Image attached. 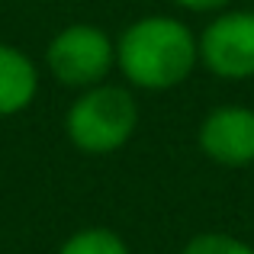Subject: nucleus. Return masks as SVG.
Instances as JSON below:
<instances>
[{
	"label": "nucleus",
	"instance_id": "1",
	"mask_svg": "<svg viewBox=\"0 0 254 254\" xmlns=\"http://www.w3.org/2000/svg\"><path fill=\"white\" fill-rule=\"evenodd\" d=\"M196 36L174 16H145L116 42V64L142 90H171L196 68Z\"/></svg>",
	"mask_w": 254,
	"mask_h": 254
},
{
	"label": "nucleus",
	"instance_id": "2",
	"mask_svg": "<svg viewBox=\"0 0 254 254\" xmlns=\"http://www.w3.org/2000/svg\"><path fill=\"white\" fill-rule=\"evenodd\" d=\"M138 126V103L126 87H87L64 116L71 145L87 155H110L123 148Z\"/></svg>",
	"mask_w": 254,
	"mask_h": 254
},
{
	"label": "nucleus",
	"instance_id": "3",
	"mask_svg": "<svg viewBox=\"0 0 254 254\" xmlns=\"http://www.w3.org/2000/svg\"><path fill=\"white\" fill-rule=\"evenodd\" d=\"M49 71L64 87H97L116 64V45L100 26L74 23L64 26L45 52Z\"/></svg>",
	"mask_w": 254,
	"mask_h": 254
},
{
	"label": "nucleus",
	"instance_id": "4",
	"mask_svg": "<svg viewBox=\"0 0 254 254\" xmlns=\"http://www.w3.org/2000/svg\"><path fill=\"white\" fill-rule=\"evenodd\" d=\"M199 62L222 81L254 77V13L229 10L216 16L196 39Z\"/></svg>",
	"mask_w": 254,
	"mask_h": 254
},
{
	"label": "nucleus",
	"instance_id": "5",
	"mask_svg": "<svg viewBox=\"0 0 254 254\" xmlns=\"http://www.w3.org/2000/svg\"><path fill=\"white\" fill-rule=\"evenodd\" d=\"M199 148L209 161L225 168L254 164V110L248 106H219L199 123Z\"/></svg>",
	"mask_w": 254,
	"mask_h": 254
},
{
	"label": "nucleus",
	"instance_id": "6",
	"mask_svg": "<svg viewBox=\"0 0 254 254\" xmlns=\"http://www.w3.org/2000/svg\"><path fill=\"white\" fill-rule=\"evenodd\" d=\"M39 71L19 49L0 42V116H16L36 100Z\"/></svg>",
	"mask_w": 254,
	"mask_h": 254
},
{
	"label": "nucleus",
	"instance_id": "7",
	"mask_svg": "<svg viewBox=\"0 0 254 254\" xmlns=\"http://www.w3.org/2000/svg\"><path fill=\"white\" fill-rule=\"evenodd\" d=\"M58 254H129V245L113 229H81L58 248Z\"/></svg>",
	"mask_w": 254,
	"mask_h": 254
},
{
	"label": "nucleus",
	"instance_id": "8",
	"mask_svg": "<svg viewBox=\"0 0 254 254\" xmlns=\"http://www.w3.org/2000/svg\"><path fill=\"white\" fill-rule=\"evenodd\" d=\"M180 254H254V248L245 245L242 238L222 235V232H206V235L190 238Z\"/></svg>",
	"mask_w": 254,
	"mask_h": 254
},
{
	"label": "nucleus",
	"instance_id": "9",
	"mask_svg": "<svg viewBox=\"0 0 254 254\" xmlns=\"http://www.w3.org/2000/svg\"><path fill=\"white\" fill-rule=\"evenodd\" d=\"M177 6L184 10H193V13H209V10H222L229 0H174Z\"/></svg>",
	"mask_w": 254,
	"mask_h": 254
}]
</instances>
